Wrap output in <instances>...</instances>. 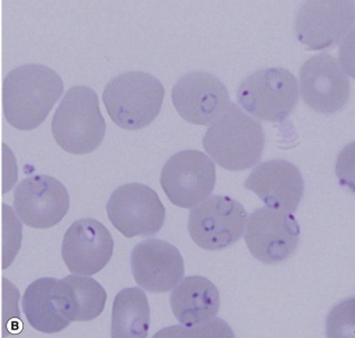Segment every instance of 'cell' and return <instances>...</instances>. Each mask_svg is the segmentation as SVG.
I'll list each match as a JSON object with an SVG mask.
<instances>
[{
    "mask_svg": "<svg viewBox=\"0 0 355 338\" xmlns=\"http://www.w3.org/2000/svg\"><path fill=\"white\" fill-rule=\"evenodd\" d=\"M64 91L61 76L50 67L26 64L7 74L3 109L7 123L18 130H33L45 121Z\"/></svg>",
    "mask_w": 355,
    "mask_h": 338,
    "instance_id": "cell-1",
    "label": "cell"
},
{
    "mask_svg": "<svg viewBox=\"0 0 355 338\" xmlns=\"http://www.w3.org/2000/svg\"><path fill=\"white\" fill-rule=\"evenodd\" d=\"M265 143L262 125L236 105H229L203 138L207 154L230 172H241L259 163Z\"/></svg>",
    "mask_w": 355,
    "mask_h": 338,
    "instance_id": "cell-2",
    "label": "cell"
},
{
    "mask_svg": "<svg viewBox=\"0 0 355 338\" xmlns=\"http://www.w3.org/2000/svg\"><path fill=\"white\" fill-rule=\"evenodd\" d=\"M107 125L96 91L79 85L65 94L52 120L58 146L72 154H87L99 148Z\"/></svg>",
    "mask_w": 355,
    "mask_h": 338,
    "instance_id": "cell-3",
    "label": "cell"
},
{
    "mask_svg": "<svg viewBox=\"0 0 355 338\" xmlns=\"http://www.w3.org/2000/svg\"><path fill=\"white\" fill-rule=\"evenodd\" d=\"M165 89L145 72H125L109 82L102 101L111 120L125 130H139L153 123L163 105Z\"/></svg>",
    "mask_w": 355,
    "mask_h": 338,
    "instance_id": "cell-4",
    "label": "cell"
},
{
    "mask_svg": "<svg viewBox=\"0 0 355 338\" xmlns=\"http://www.w3.org/2000/svg\"><path fill=\"white\" fill-rule=\"evenodd\" d=\"M236 100L258 120L282 121L297 107V80L282 67L261 69L243 80L236 91Z\"/></svg>",
    "mask_w": 355,
    "mask_h": 338,
    "instance_id": "cell-5",
    "label": "cell"
},
{
    "mask_svg": "<svg viewBox=\"0 0 355 338\" xmlns=\"http://www.w3.org/2000/svg\"><path fill=\"white\" fill-rule=\"evenodd\" d=\"M247 219L239 202L229 196H211L189 212V235L204 250H223L241 239Z\"/></svg>",
    "mask_w": 355,
    "mask_h": 338,
    "instance_id": "cell-6",
    "label": "cell"
},
{
    "mask_svg": "<svg viewBox=\"0 0 355 338\" xmlns=\"http://www.w3.org/2000/svg\"><path fill=\"white\" fill-rule=\"evenodd\" d=\"M216 183V165L198 150L173 154L160 175V185L169 201L182 208H191L210 197Z\"/></svg>",
    "mask_w": 355,
    "mask_h": 338,
    "instance_id": "cell-7",
    "label": "cell"
},
{
    "mask_svg": "<svg viewBox=\"0 0 355 338\" xmlns=\"http://www.w3.org/2000/svg\"><path fill=\"white\" fill-rule=\"evenodd\" d=\"M107 213L125 238L155 235L166 219V210L157 193L140 183L118 187L107 203Z\"/></svg>",
    "mask_w": 355,
    "mask_h": 338,
    "instance_id": "cell-8",
    "label": "cell"
},
{
    "mask_svg": "<svg viewBox=\"0 0 355 338\" xmlns=\"http://www.w3.org/2000/svg\"><path fill=\"white\" fill-rule=\"evenodd\" d=\"M245 239L250 254L260 263L278 265L297 250L300 224L291 214L261 207L249 217Z\"/></svg>",
    "mask_w": 355,
    "mask_h": 338,
    "instance_id": "cell-9",
    "label": "cell"
},
{
    "mask_svg": "<svg viewBox=\"0 0 355 338\" xmlns=\"http://www.w3.org/2000/svg\"><path fill=\"white\" fill-rule=\"evenodd\" d=\"M354 16V1H306L296 17L295 34L307 50L333 48L349 34Z\"/></svg>",
    "mask_w": 355,
    "mask_h": 338,
    "instance_id": "cell-10",
    "label": "cell"
},
{
    "mask_svg": "<svg viewBox=\"0 0 355 338\" xmlns=\"http://www.w3.org/2000/svg\"><path fill=\"white\" fill-rule=\"evenodd\" d=\"M173 105L187 123L212 125L230 105V94L221 80L196 71L185 74L172 91Z\"/></svg>",
    "mask_w": 355,
    "mask_h": 338,
    "instance_id": "cell-11",
    "label": "cell"
},
{
    "mask_svg": "<svg viewBox=\"0 0 355 338\" xmlns=\"http://www.w3.org/2000/svg\"><path fill=\"white\" fill-rule=\"evenodd\" d=\"M14 207L29 228L50 229L64 219L70 208V195L56 178L31 176L15 188Z\"/></svg>",
    "mask_w": 355,
    "mask_h": 338,
    "instance_id": "cell-12",
    "label": "cell"
},
{
    "mask_svg": "<svg viewBox=\"0 0 355 338\" xmlns=\"http://www.w3.org/2000/svg\"><path fill=\"white\" fill-rule=\"evenodd\" d=\"M300 82L304 103L320 114H336L349 101L347 73L341 63L329 54L307 60L300 69Z\"/></svg>",
    "mask_w": 355,
    "mask_h": 338,
    "instance_id": "cell-13",
    "label": "cell"
},
{
    "mask_svg": "<svg viewBox=\"0 0 355 338\" xmlns=\"http://www.w3.org/2000/svg\"><path fill=\"white\" fill-rule=\"evenodd\" d=\"M110 231L94 219H81L67 229L62 257L73 274L94 276L110 263L114 254Z\"/></svg>",
    "mask_w": 355,
    "mask_h": 338,
    "instance_id": "cell-14",
    "label": "cell"
},
{
    "mask_svg": "<svg viewBox=\"0 0 355 338\" xmlns=\"http://www.w3.org/2000/svg\"><path fill=\"white\" fill-rule=\"evenodd\" d=\"M130 263L138 286L154 294L172 290L185 274L181 252L163 240L147 239L138 243L131 252Z\"/></svg>",
    "mask_w": 355,
    "mask_h": 338,
    "instance_id": "cell-15",
    "label": "cell"
},
{
    "mask_svg": "<svg viewBox=\"0 0 355 338\" xmlns=\"http://www.w3.org/2000/svg\"><path fill=\"white\" fill-rule=\"evenodd\" d=\"M267 207L294 213L303 199L304 179L298 167L284 159L260 163L245 183Z\"/></svg>",
    "mask_w": 355,
    "mask_h": 338,
    "instance_id": "cell-16",
    "label": "cell"
},
{
    "mask_svg": "<svg viewBox=\"0 0 355 338\" xmlns=\"http://www.w3.org/2000/svg\"><path fill=\"white\" fill-rule=\"evenodd\" d=\"M21 306L29 325L38 332L54 334L72 323L61 283L54 278H41L31 283Z\"/></svg>",
    "mask_w": 355,
    "mask_h": 338,
    "instance_id": "cell-17",
    "label": "cell"
},
{
    "mask_svg": "<svg viewBox=\"0 0 355 338\" xmlns=\"http://www.w3.org/2000/svg\"><path fill=\"white\" fill-rule=\"evenodd\" d=\"M220 303L216 285L201 276L184 278L171 294L173 314L184 326L212 321L218 315Z\"/></svg>",
    "mask_w": 355,
    "mask_h": 338,
    "instance_id": "cell-18",
    "label": "cell"
},
{
    "mask_svg": "<svg viewBox=\"0 0 355 338\" xmlns=\"http://www.w3.org/2000/svg\"><path fill=\"white\" fill-rule=\"evenodd\" d=\"M150 326V308L145 292L125 288L114 298L111 317V337L146 338Z\"/></svg>",
    "mask_w": 355,
    "mask_h": 338,
    "instance_id": "cell-19",
    "label": "cell"
},
{
    "mask_svg": "<svg viewBox=\"0 0 355 338\" xmlns=\"http://www.w3.org/2000/svg\"><path fill=\"white\" fill-rule=\"evenodd\" d=\"M60 281L71 321H94L101 315L107 303V292L96 280L71 274Z\"/></svg>",
    "mask_w": 355,
    "mask_h": 338,
    "instance_id": "cell-20",
    "label": "cell"
},
{
    "mask_svg": "<svg viewBox=\"0 0 355 338\" xmlns=\"http://www.w3.org/2000/svg\"><path fill=\"white\" fill-rule=\"evenodd\" d=\"M155 337H234L231 327L220 318L194 326L167 327Z\"/></svg>",
    "mask_w": 355,
    "mask_h": 338,
    "instance_id": "cell-21",
    "label": "cell"
}]
</instances>
